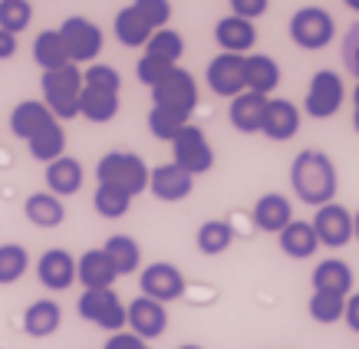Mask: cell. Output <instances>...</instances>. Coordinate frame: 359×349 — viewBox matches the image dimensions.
Instances as JSON below:
<instances>
[{
    "label": "cell",
    "mask_w": 359,
    "mask_h": 349,
    "mask_svg": "<svg viewBox=\"0 0 359 349\" xmlns=\"http://www.w3.org/2000/svg\"><path fill=\"white\" fill-rule=\"evenodd\" d=\"M290 188H294V195L310 207L330 205L339 191V174H337L333 158H330L327 152H320V149L297 152L294 165H290Z\"/></svg>",
    "instance_id": "cell-1"
},
{
    "label": "cell",
    "mask_w": 359,
    "mask_h": 349,
    "mask_svg": "<svg viewBox=\"0 0 359 349\" xmlns=\"http://www.w3.org/2000/svg\"><path fill=\"white\" fill-rule=\"evenodd\" d=\"M149 165L145 158L135 152H106L96 165V182L99 185H112L122 188L126 195H142L149 191Z\"/></svg>",
    "instance_id": "cell-2"
},
{
    "label": "cell",
    "mask_w": 359,
    "mask_h": 349,
    "mask_svg": "<svg viewBox=\"0 0 359 349\" xmlns=\"http://www.w3.org/2000/svg\"><path fill=\"white\" fill-rule=\"evenodd\" d=\"M40 86H43V106L53 112L56 122L76 119L79 93H83V73H79V66L69 63V66H63V69L43 73Z\"/></svg>",
    "instance_id": "cell-3"
},
{
    "label": "cell",
    "mask_w": 359,
    "mask_h": 349,
    "mask_svg": "<svg viewBox=\"0 0 359 349\" xmlns=\"http://www.w3.org/2000/svg\"><path fill=\"white\" fill-rule=\"evenodd\" d=\"M287 30H290V40H294L300 50L316 53V50H327V46L333 43L337 20H333V13H330V11H323V7L310 4V7H300V11L290 17Z\"/></svg>",
    "instance_id": "cell-4"
},
{
    "label": "cell",
    "mask_w": 359,
    "mask_h": 349,
    "mask_svg": "<svg viewBox=\"0 0 359 349\" xmlns=\"http://www.w3.org/2000/svg\"><path fill=\"white\" fill-rule=\"evenodd\" d=\"M346 102V83L333 69H316L304 96V112L310 119H333Z\"/></svg>",
    "instance_id": "cell-5"
},
{
    "label": "cell",
    "mask_w": 359,
    "mask_h": 349,
    "mask_svg": "<svg viewBox=\"0 0 359 349\" xmlns=\"http://www.w3.org/2000/svg\"><path fill=\"white\" fill-rule=\"evenodd\" d=\"M149 93H152V106L178 112V116H185V119H191V112L198 109V83L182 66H175L172 73H168L158 86L149 89Z\"/></svg>",
    "instance_id": "cell-6"
},
{
    "label": "cell",
    "mask_w": 359,
    "mask_h": 349,
    "mask_svg": "<svg viewBox=\"0 0 359 349\" xmlns=\"http://www.w3.org/2000/svg\"><path fill=\"white\" fill-rule=\"evenodd\" d=\"M56 30H60V36H63L69 63L73 66L96 63V56L102 53V43H106V36H102V30H99V23H93L89 17H66Z\"/></svg>",
    "instance_id": "cell-7"
},
{
    "label": "cell",
    "mask_w": 359,
    "mask_h": 349,
    "mask_svg": "<svg viewBox=\"0 0 359 349\" xmlns=\"http://www.w3.org/2000/svg\"><path fill=\"white\" fill-rule=\"evenodd\" d=\"M172 162L178 168H185L191 178L195 174H205L215 168V145L208 142V135L198 125L188 122L185 129L172 139Z\"/></svg>",
    "instance_id": "cell-8"
},
{
    "label": "cell",
    "mask_w": 359,
    "mask_h": 349,
    "mask_svg": "<svg viewBox=\"0 0 359 349\" xmlns=\"http://www.w3.org/2000/svg\"><path fill=\"white\" fill-rule=\"evenodd\" d=\"M76 313L106 333L126 329V303L116 290H83V296L76 300Z\"/></svg>",
    "instance_id": "cell-9"
},
{
    "label": "cell",
    "mask_w": 359,
    "mask_h": 349,
    "mask_svg": "<svg viewBox=\"0 0 359 349\" xmlns=\"http://www.w3.org/2000/svg\"><path fill=\"white\" fill-rule=\"evenodd\" d=\"M139 290H142V296H149L155 303L182 300V296H185V273L168 261H155V264H149V267H142Z\"/></svg>",
    "instance_id": "cell-10"
},
{
    "label": "cell",
    "mask_w": 359,
    "mask_h": 349,
    "mask_svg": "<svg viewBox=\"0 0 359 349\" xmlns=\"http://www.w3.org/2000/svg\"><path fill=\"white\" fill-rule=\"evenodd\" d=\"M313 231H316V240L320 247H346L353 240V211L339 201H330V205L316 207L313 214Z\"/></svg>",
    "instance_id": "cell-11"
},
{
    "label": "cell",
    "mask_w": 359,
    "mask_h": 349,
    "mask_svg": "<svg viewBox=\"0 0 359 349\" xmlns=\"http://www.w3.org/2000/svg\"><path fill=\"white\" fill-rule=\"evenodd\" d=\"M208 89L221 99H234L244 93V56L238 53H218L205 69Z\"/></svg>",
    "instance_id": "cell-12"
},
{
    "label": "cell",
    "mask_w": 359,
    "mask_h": 349,
    "mask_svg": "<svg viewBox=\"0 0 359 349\" xmlns=\"http://www.w3.org/2000/svg\"><path fill=\"white\" fill-rule=\"evenodd\" d=\"M126 327L139 339H158L168 329V310L165 303H155L149 296H135L132 303H126Z\"/></svg>",
    "instance_id": "cell-13"
},
{
    "label": "cell",
    "mask_w": 359,
    "mask_h": 349,
    "mask_svg": "<svg viewBox=\"0 0 359 349\" xmlns=\"http://www.w3.org/2000/svg\"><path fill=\"white\" fill-rule=\"evenodd\" d=\"M36 277H40V284L46 290L63 294V290H69L76 284V257L69 251H63V247H50L36 261Z\"/></svg>",
    "instance_id": "cell-14"
},
{
    "label": "cell",
    "mask_w": 359,
    "mask_h": 349,
    "mask_svg": "<svg viewBox=\"0 0 359 349\" xmlns=\"http://www.w3.org/2000/svg\"><path fill=\"white\" fill-rule=\"evenodd\" d=\"M149 191H152L158 201H185L191 191H195V178L185 172V168H178L175 162H165V165H155L152 172H149Z\"/></svg>",
    "instance_id": "cell-15"
},
{
    "label": "cell",
    "mask_w": 359,
    "mask_h": 349,
    "mask_svg": "<svg viewBox=\"0 0 359 349\" xmlns=\"http://www.w3.org/2000/svg\"><path fill=\"white\" fill-rule=\"evenodd\" d=\"M261 132L271 142H290L297 132H300V109H297L290 99H267V109H264V125Z\"/></svg>",
    "instance_id": "cell-16"
},
{
    "label": "cell",
    "mask_w": 359,
    "mask_h": 349,
    "mask_svg": "<svg viewBox=\"0 0 359 349\" xmlns=\"http://www.w3.org/2000/svg\"><path fill=\"white\" fill-rule=\"evenodd\" d=\"M250 218H254V228L264 231V234H280V231L294 221V205H290V198L280 195V191H267V195H261L254 201Z\"/></svg>",
    "instance_id": "cell-17"
},
{
    "label": "cell",
    "mask_w": 359,
    "mask_h": 349,
    "mask_svg": "<svg viewBox=\"0 0 359 349\" xmlns=\"http://www.w3.org/2000/svg\"><path fill=\"white\" fill-rule=\"evenodd\" d=\"M215 43L221 46V53H238V56H248L257 43V27L250 20H241L234 13L221 17L215 23Z\"/></svg>",
    "instance_id": "cell-18"
},
{
    "label": "cell",
    "mask_w": 359,
    "mask_h": 349,
    "mask_svg": "<svg viewBox=\"0 0 359 349\" xmlns=\"http://www.w3.org/2000/svg\"><path fill=\"white\" fill-rule=\"evenodd\" d=\"M76 280L83 284V290H112L119 273H116L102 247H93L83 257H76Z\"/></svg>",
    "instance_id": "cell-19"
},
{
    "label": "cell",
    "mask_w": 359,
    "mask_h": 349,
    "mask_svg": "<svg viewBox=\"0 0 359 349\" xmlns=\"http://www.w3.org/2000/svg\"><path fill=\"white\" fill-rule=\"evenodd\" d=\"M244 86L248 93L271 99V93L280 86V63L267 53H248L244 56Z\"/></svg>",
    "instance_id": "cell-20"
},
{
    "label": "cell",
    "mask_w": 359,
    "mask_h": 349,
    "mask_svg": "<svg viewBox=\"0 0 359 349\" xmlns=\"http://www.w3.org/2000/svg\"><path fill=\"white\" fill-rule=\"evenodd\" d=\"M264 109H267V96H257V93H248V89H244L241 96L231 99L228 119L241 135H257L264 125Z\"/></svg>",
    "instance_id": "cell-21"
},
{
    "label": "cell",
    "mask_w": 359,
    "mask_h": 349,
    "mask_svg": "<svg viewBox=\"0 0 359 349\" xmlns=\"http://www.w3.org/2000/svg\"><path fill=\"white\" fill-rule=\"evenodd\" d=\"M310 280H313L316 294H333V296H349L353 294V271H349V264L339 261V257L320 261L313 267V273H310Z\"/></svg>",
    "instance_id": "cell-22"
},
{
    "label": "cell",
    "mask_w": 359,
    "mask_h": 349,
    "mask_svg": "<svg viewBox=\"0 0 359 349\" xmlns=\"http://www.w3.org/2000/svg\"><path fill=\"white\" fill-rule=\"evenodd\" d=\"M53 122H56L53 112L43 106V99H23L20 106L11 112V132L23 142H30L33 135H40Z\"/></svg>",
    "instance_id": "cell-23"
},
{
    "label": "cell",
    "mask_w": 359,
    "mask_h": 349,
    "mask_svg": "<svg viewBox=\"0 0 359 349\" xmlns=\"http://www.w3.org/2000/svg\"><path fill=\"white\" fill-rule=\"evenodd\" d=\"M83 178H86V172H83V165H79L73 155H63V158L50 162L46 165V172H43L46 191L56 195V198L76 195L79 188H83Z\"/></svg>",
    "instance_id": "cell-24"
},
{
    "label": "cell",
    "mask_w": 359,
    "mask_h": 349,
    "mask_svg": "<svg viewBox=\"0 0 359 349\" xmlns=\"http://www.w3.org/2000/svg\"><path fill=\"white\" fill-rule=\"evenodd\" d=\"M63 327V306L56 300H33L23 310V333L33 339H46L53 336L56 329Z\"/></svg>",
    "instance_id": "cell-25"
},
{
    "label": "cell",
    "mask_w": 359,
    "mask_h": 349,
    "mask_svg": "<svg viewBox=\"0 0 359 349\" xmlns=\"http://www.w3.org/2000/svg\"><path fill=\"white\" fill-rule=\"evenodd\" d=\"M280 240V251L290 257V261H310L316 251H320V240H316V231L310 221H290L287 228L277 234Z\"/></svg>",
    "instance_id": "cell-26"
},
{
    "label": "cell",
    "mask_w": 359,
    "mask_h": 349,
    "mask_svg": "<svg viewBox=\"0 0 359 349\" xmlns=\"http://www.w3.org/2000/svg\"><path fill=\"white\" fill-rule=\"evenodd\" d=\"M23 214H27V221L30 224H36V228H60L66 221V207H63V198L50 195V191H36V195H30L27 201H23Z\"/></svg>",
    "instance_id": "cell-27"
},
{
    "label": "cell",
    "mask_w": 359,
    "mask_h": 349,
    "mask_svg": "<svg viewBox=\"0 0 359 349\" xmlns=\"http://www.w3.org/2000/svg\"><path fill=\"white\" fill-rule=\"evenodd\" d=\"M119 93H106V89H89L83 86V93H79V116L89 122H96V125H102V122H112L116 116H119Z\"/></svg>",
    "instance_id": "cell-28"
},
{
    "label": "cell",
    "mask_w": 359,
    "mask_h": 349,
    "mask_svg": "<svg viewBox=\"0 0 359 349\" xmlns=\"http://www.w3.org/2000/svg\"><path fill=\"white\" fill-rule=\"evenodd\" d=\"M112 30H116V40H119L122 46H129V50H145V43L152 40V27L142 20V13L135 11V7H122L119 13H116V20H112Z\"/></svg>",
    "instance_id": "cell-29"
},
{
    "label": "cell",
    "mask_w": 359,
    "mask_h": 349,
    "mask_svg": "<svg viewBox=\"0 0 359 349\" xmlns=\"http://www.w3.org/2000/svg\"><path fill=\"white\" fill-rule=\"evenodd\" d=\"M102 251H106V257H109V264L116 267L119 277H129V273H135L142 267V247L139 240L129 238V234H112L102 244Z\"/></svg>",
    "instance_id": "cell-30"
},
{
    "label": "cell",
    "mask_w": 359,
    "mask_h": 349,
    "mask_svg": "<svg viewBox=\"0 0 359 349\" xmlns=\"http://www.w3.org/2000/svg\"><path fill=\"white\" fill-rule=\"evenodd\" d=\"M33 60H36V66H40L43 73H53V69L69 66V56H66V46H63L60 30L36 33V40H33Z\"/></svg>",
    "instance_id": "cell-31"
},
{
    "label": "cell",
    "mask_w": 359,
    "mask_h": 349,
    "mask_svg": "<svg viewBox=\"0 0 359 349\" xmlns=\"http://www.w3.org/2000/svg\"><path fill=\"white\" fill-rule=\"evenodd\" d=\"M195 244H198V251L205 254V257H218V254H224L234 244V228H231L228 221H205L201 228H198L195 234Z\"/></svg>",
    "instance_id": "cell-32"
},
{
    "label": "cell",
    "mask_w": 359,
    "mask_h": 349,
    "mask_svg": "<svg viewBox=\"0 0 359 349\" xmlns=\"http://www.w3.org/2000/svg\"><path fill=\"white\" fill-rule=\"evenodd\" d=\"M27 149H30V155L36 158V162H56V158H63L66 155V132L60 122H53V125H46L40 135H33L30 142H27Z\"/></svg>",
    "instance_id": "cell-33"
},
{
    "label": "cell",
    "mask_w": 359,
    "mask_h": 349,
    "mask_svg": "<svg viewBox=\"0 0 359 349\" xmlns=\"http://www.w3.org/2000/svg\"><path fill=\"white\" fill-rule=\"evenodd\" d=\"M145 56H158L165 63L178 66V60L185 56V36L172 27H165V30H155L152 40L145 43Z\"/></svg>",
    "instance_id": "cell-34"
},
{
    "label": "cell",
    "mask_w": 359,
    "mask_h": 349,
    "mask_svg": "<svg viewBox=\"0 0 359 349\" xmlns=\"http://www.w3.org/2000/svg\"><path fill=\"white\" fill-rule=\"evenodd\" d=\"M30 271V254L23 244H0V287L17 284Z\"/></svg>",
    "instance_id": "cell-35"
},
{
    "label": "cell",
    "mask_w": 359,
    "mask_h": 349,
    "mask_svg": "<svg viewBox=\"0 0 359 349\" xmlns=\"http://www.w3.org/2000/svg\"><path fill=\"white\" fill-rule=\"evenodd\" d=\"M93 207H96V214H102V218H126L132 207V195H126L122 188H112V185H99L96 195H93Z\"/></svg>",
    "instance_id": "cell-36"
},
{
    "label": "cell",
    "mask_w": 359,
    "mask_h": 349,
    "mask_svg": "<svg viewBox=\"0 0 359 349\" xmlns=\"http://www.w3.org/2000/svg\"><path fill=\"white\" fill-rule=\"evenodd\" d=\"M343 310H346V296H333V294H316L306 300V313H310V320L313 323H323V327H330V323H339L343 320Z\"/></svg>",
    "instance_id": "cell-37"
},
{
    "label": "cell",
    "mask_w": 359,
    "mask_h": 349,
    "mask_svg": "<svg viewBox=\"0 0 359 349\" xmlns=\"http://www.w3.org/2000/svg\"><path fill=\"white\" fill-rule=\"evenodd\" d=\"M33 20V7L30 0H0V30L7 33H17L27 30Z\"/></svg>",
    "instance_id": "cell-38"
},
{
    "label": "cell",
    "mask_w": 359,
    "mask_h": 349,
    "mask_svg": "<svg viewBox=\"0 0 359 349\" xmlns=\"http://www.w3.org/2000/svg\"><path fill=\"white\" fill-rule=\"evenodd\" d=\"M188 122H191V119L178 116V112L158 109V106H152V109H149V132H152L155 139H162V142H172V139L185 129Z\"/></svg>",
    "instance_id": "cell-39"
},
{
    "label": "cell",
    "mask_w": 359,
    "mask_h": 349,
    "mask_svg": "<svg viewBox=\"0 0 359 349\" xmlns=\"http://www.w3.org/2000/svg\"><path fill=\"white\" fill-rule=\"evenodd\" d=\"M83 86L89 89H106V93H119L122 89V76L119 69L109 63H89L83 69Z\"/></svg>",
    "instance_id": "cell-40"
},
{
    "label": "cell",
    "mask_w": 359,
    "mask_h": 349,
    "mask_svg": "<svg viewBox=\"0 0 359 349\" xmlns=\"http://www.w3.org/2000/svg\"><path fill=\"white\" fill-rule=\"evenodd\" d=\"M132 7L142 13V20L152 30H165L172 20V0H132Z\"/></svg>",
    "instance_id": "cell-41"
},
{
    "label": "cell",
    "mask_w": 359,
    "mask_h": 349,
    "mask_svg": "<svg viewBox=\"0 0 359 349\" xmlns=\"http://www.w3.org/2000/svg\"><path fill=\"white\" fill-rule=\"evenodd\" d=\"M172 69H175L172 63H165V60H158V56H145V53H142L139 63H135V76H139L142 86L152 89V86H158V83H162Z\"/></svg>",
    "instance_id": "cell-42"
},
{
    "label": "cell",
    "mask_w": 359,
    "mask_h": 349,
    "mask_svg": "<svg viewBox=\"0 0 359 349\" xmlns=\"http://www.w3.org/2000/svg\"><path fill=\"white\" fill-rule=\"evenodd\" d=\"M271 7V0H231V13L241 17V20H261L264 13Z\"/></svg>",
    "instance_id": "cell-43"
},
{
    "label": "cell",
    "mask_w": 359,
    "mask_h": 349,
    "mask_svg": "<svg viewBox=\"0 0 359 349\" xmlns=\"http://www.w3.org/2000/svg\"><path fill=\"white\" fill-rule=\"evenodd\" d=\"M343 60H346V69L359 79V23H353L346 33V43H343Z\"/></svg>",
    "instance_id": "cell-44"
},
{
    "label": "cell",
    "mask_w": 359,
    "mask_h": 349,
    "mask_svg": "<svg viewBox=\"0 0 359 349\" xmlns=\"http://www.w3.org/2000/svg\"><path fill=\"white\" fill-rule=\"evenodd\" d=\"M102 349H152L145 339H139L135 333H129V329H122V333H109V339H106V346Z\"/></svg>",
    "instance_id": "cell-45"
},
{
    "label": "cell",
    "mask_w": 359,
    "mask_h": 349,
    "mask_svg": "<svg viewBox=\"0 0 359 349\" xmlns=\"http://www.w3.org/2000/svg\"><path fill=\"white\" fill-rule=\"evenodd\" d=\"M343 320L353 333H359V294H349L346 296V310H343Z\"/></svg>",
    "instance_id": "cell-46"
},
{
    "label": "cell",
    "mask_w": 359,
    "mask_h": 349,
    "mask_svg": "<svg viewBox=\"0 0 359 349\" xmlns=\"http://www.w3.org/2000/svg\"><path fill=\"white\" fill-rule=\"evenodd\" d=\"M13 56H17V36L0 30V60H13Z\"/></svg>",
    "instance_id": "cell-47"
},
{
    "label": "cell",
    "mask_w": 359,
    "mask_h": 349,
    "mask_svg": "<svg viewBox=\"0 0 359 349\" xmlns=\"http://www.w3.org/2000/svg\"><path fill=\"white\" fill-rule=\"evenodd\" d=\"M353 129L359 132V83H356V93H353Z\"/></svg>",
    "instance_id": "cell-48"
},
{
    "label": "cell",
    "mask_w": 359,
    "mask_h": 349,
    "mask_svg": "<svg viewBox=\"0 0 359 349\" xmlns=\"http://www.w3.org/2000/svg\"><path fill=\"white\" fill-rule=\"evenodd\" d=\"M353 238L359 240V211H353Z\"/></svg>",
    "instance_id": "cell-49"
},
{
    "label": "cell",
    "mask_w": 359,
    "mask_h": 349,
    "mask_svg": "<svg viewBox=\"0 0 359 349\" xmlns=\"http://www.w3.org/2000/svg\"><path fill=\"white\" fill-rule=\"evenodd\" d=\"M343 4H346L349 11H356V13H359V0H343Z\"/></svg>",
    "instance_id": "cell-50"
},
{
    "label": "cell",
    "mask_w": 359,
    "mask_h": 349,
    "mask_svg": "<svg viewBox=\"0 0 359 349\" xmlns=\"http://www.w3.org/2000/svg\"><path fill=\"white\" fill-rule=\"evenodd\" d=\"M178 349H205V346H198V343H185V346H178Z\"/></svg>",
    "instance_id": "cell-51"
}]
</instances>
